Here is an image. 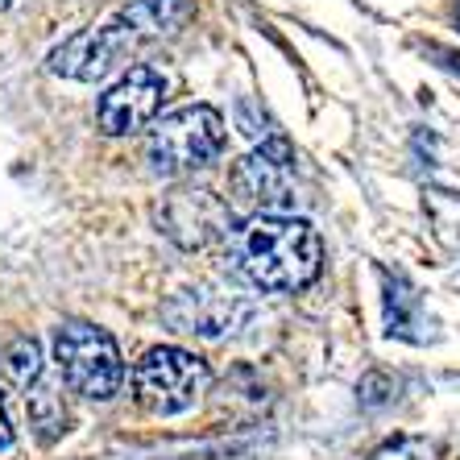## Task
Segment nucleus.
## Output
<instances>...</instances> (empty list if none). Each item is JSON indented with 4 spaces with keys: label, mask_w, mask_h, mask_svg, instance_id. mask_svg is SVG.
I'll return each instance as SVG.
<instances>
[{
    "label": "nucleus",
    "mask_w": 460,
    "mask_h": 460,
    "mask_svg": "<svg viewBox=\"0 0 460 460\" xmlns=\"http://www.w3.org/2000/svg\"><path fill=\"white\" fill-rule=\"evenodd\" d=\"M162 96H166V79H162L154 66L137 63V66H128L125 75L100 96L96 120H100V128H104L108 137L137 133V128H146V125L158 120Z\"/></svg>",
    "instance_id": "obj_8"
},
{
    "label": "nucleus",
    "mask_w": 460,
    "mask_h": 460,
    "mask_svg": "<svg viewBox=\"0 0 460 460\" xmlns=\"http://www.w3.org/2000/svg\"><path fill=\"white\" fill-rule=\"evenodd\" d=\"M141 46L137 30L125 17H112L108 25H92V30L71 33L58 50H50V71L75 84H100L117 66H125V58Z\"/></svg>",
    "instance_id": "obj_6"
},
{
    "label": "nucleus",
    "mask_w": 460,
    "mask_h": 460,
    "mask_svg": "<svg viewBox=\"0 0 460 460\" xmlns=\"http://www.w3.org/2000/svg\"><path fill=\"white\" fill-rule=\"evenodd\" d=\"M158 228L179 249H204L233 233V204L208 187H179L158 204Z\"/></svg>",
    "instance_id": "obj_7"
},
{
    "label": "nucleus",
    "mask_w": 460,
    "mask_h": 460,
    "mask_svg": "<svg viewBox=\"0 0 460 460\" xmlns=\"http://www.w3.org/2000/svg\"><path fill=\"white\" fill-rule=\"evenodd\" d=\"M0 369H4V382L17 385V390H30L38 377H42V344L33 336H17V341L0 353Z\"/></svg>",
    "instance_id": "obj_13"
},
{
    "label": "nucleus",
    "mask_w": 460,
    "mask_h": 460,
    "mask_svg": "<svg viewBox=\"0 0 460 460\" xmlns=\"http://www.w3.org/2000/svg\"><path fill=\"white\" fill-rule=\"evenodd\" d=\"M431 54L439 58V66H448V71H460V54H456V50H439V46H431Z\"/></svg>",
    "instance_id": "obj_17"
},
{
    "label": "nucleus",
    "mask_w": 460,
    "mask_h": 460,
    "mask_svg": "<svg viewBox=\"0 0 460 460\" xmlns=\"http://www.w3.org/2000/svg\"><path fill=\"white\" fill-rule=\"evenodd\" d=\"M233 266L245 282L270 295L303 290L320 279L323 245L303 216H249L233 228Z\"/></svg>",
    "instance_id": "obj_1"
},
{
    "label": "nucleus",
    "mask_w": 460,
    "mask_h": 460,
    "mask_svg": "<svg viewBox=\"0 0 460 460\" xmlns=\"http://www.w3.org/2000/svg\"><path fill=\"white\" fill-rule=\"evenodd\" d=\"M212 385V369L204 357L187 353L179 344H158L133 369V398L150 415H182L191 411Z\"/></svg>",
    "instance_id": "obj_5"
},
{
    "label": "nucleus",
    "mask_w": 460,
    "mask_h": 460,
    "mask_svg": "<svg viewBox=\"0 0 460 460\" xmlns=\"http://www.w3.org/2000/svg\"><path fill=\"white\" fill-rule=\"evenodd\" d=\"M382 307H385V332L398 336V341H415L423 344L428 336L419 332L423 328V303H419L415 287H411L402 274H382Z\"/></svg>",
    "instance_id": "obj_10"
},
{
    "label": "nucleus",
    "mask_w": 460,
    "mask_h": 460,
    "mask_svg": "<svg viewBox=\"0 0 460 460\" xmlns=\"http://www.w3.org/2000/svg\"><path fill=\"white\" fill-rule=\"evenodd\" d=\"M357 394H361V402L365 407H385L390 402V394H394V382L385 374H369V377H361V385H357Z\"/></svg>",
    "instance_id": "obj_16"
},
{
    "label": "nucleus",
    "mask_w": 460,
    "mask_h": 460,
    "mask_svg": "<svg viewBox=\"0 0 460 460\" xmlns=\"http://www.w3.org/2000/svg\"><path fill=\"white\" fill-rule=\"evenodd\" d=\"M162 320L171 323L174 332L225 341L253 320V303L241 299V295H220V290H182L162 307Z\"/></svg>",
    "instance_id": "obj_9"
},
{
    "label": "nucleus",
    "mask_w": 460,
    "mask_h": 460,
    "mask_svg": "<svg viewBox=\"0 0 460 460\" xmlns=\"http://www.w3.org/2000/svg\"><path fill=\"white\" fill-rule=\"evenodd\" d=\"M25 407H30V428L38 431L42 444H54L58 436H66L71 415H66V402H63V394H58V385L54 382H42V377H38V382L30 385Z\"/></svg>",
    "instance_id": "obj_12"
},
{
    "label": "nucleus",
    "mask_w": 460,
    "mask_h": 460,
    "mask_svg": "<svg viewBox=\"0 0 460 460\" xmlns=\"http://www.w3.org/2000/svg\"><path fill=\"white\" fill-rule=\"evenodd\" d=\"M54 365L79 398L112 402L125 385V361L117 341L87 320H66L54 332Z\"/></svg>",
    "instance_id": "obj_4"
},
{
    "label": "nucleus",
    "mask_w": 460,
    "mask_h": 460,
    "mask_svg": "<svg viewBox=\"0 0 460 460\" xmlns=\"http://www.w3.org/2000/svg\"><path fill=\"white\" fill-rule=\"evenodd\" d=\"M456 25H460V4H456Z\"/></svg>",
    "instance_id": "obj_19"
},
{
    "label": "nucleus",
    "mask_w": 460,
    "mask_h": 460,
    "mask_svg": "<svg viewBox=\"0 0 460 460\" xmlns=\"http://www.w3.org/2000/svg\"><path fill=\"white\" fill-rule=\"evenodd\" d=\"M191 0H133L120 9V17L137 30L141 42H150V38H166V33L182 30L191 22Z\"/></svg>",
    "instance_id": "obj_11"
},
{
    "label": "nucleus",
    "mask_w": 460,
    "mask_h": 460,
    "mask_svg": "<svg viewBox=\"0 0 460 460\" xmlns=\"http://www.w3.org/2000/svg\"><path fill=\"white\" fill-rule=\"evenodd\" d=\"M369 460H436V444H428L419 436H398L390 444H382Z\"/></svg>",
    "instance_id": "obj_15"
},
{
    "label": "nucleus",
    "mask_w": 460,
    "mask_h": 460,
    "mask_svg": "<svg viewBox=\"0 0 460 460\" xmlns=\"http://www.w3.org/2000/svg\"><path fill=\"white\" fill-rule=\"evenodd\" d=\"M428 216L436 225V236L452 253H460V199L448 191H431L428 195Z\"/></svg>",
    "instance_id": "obj_14"
},
{
    "label": "nucleus",
    "mask_w": 460,
    "mask_h": 460,
    "mask_svg": "<svg viewBox=\"0 0 460 460\" xmlns=\"http://www.w3.org/2000/svg\"><path fill=\"white\" fill-rule=\"evenodd\" d=\"M299 199V154L287 137L261 141L228 174V204L241 216H295Z\"/></svg>",
    "instance_id": "obj_2"
},
{
    "label": "nucleus",
    "mask_w": 460,
    "mask_h": 460,
    "mask_svg": "<svg viewBox=\"0 0 460 460\" xmlns=\"http://www.w3.org/2000/svg\"><path fill=\"white\" fill-rule=\"evenodd\" d=\"M13 444V428H9V415H4V402H0V448Z\"/></svg>",
    "instance_id": "obj_18"
},
{
    "label": "nucleus",
    "mask_w": 460,
    "mask_h": 460,
    "mask_svg": "<svg viewBox=\"0 0 460 460\" xmlns=\"http://www.w3.org/2000/svg\"><path fill=\"white\" fill-rule=\"evenodd\" d=\"M220 154H225V117L208 104L174 108L150 125L146 158L154 174L182 179V174L208 171Z\"/></svg>",
    "instance_id": "obj_3"
}]
</instances>
